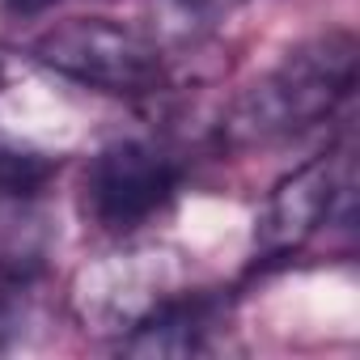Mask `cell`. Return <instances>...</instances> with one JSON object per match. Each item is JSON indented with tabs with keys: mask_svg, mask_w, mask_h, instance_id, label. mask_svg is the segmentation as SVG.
Returning <instances> with one entry per match:
<instances>
[{
	"mask_svg": "<svg viewBox=\"0 0 360 360\" xmlns=\"http://www.w3.org/2000/svg\"><path fill=\"white\" fill-rule=\"evenodd\" d=\"M34 60L77 85L119 98L157 94L165 85L161 43L115 18H68L47 26L34 39Z\"/></svg>",
	"mask_w": 360,
	"mask_h": 360,
	"instance_id": "2",
	"label": "cell"
},
{
	"mask_svg": "<svg viewBox=\"0 0 360 360\" xmlns=\"http://www.w3.org/2000/svg\"><path fill=\"white\" fill-rule=\"evenodd\" d=\"M238 5H246V0H153L157 18H165V26L178 30V34L212 30V26L225 22Z\"/></svg>",
	"mask_w": 360,
	"mask_h": 360,
	"instance_id": "6",
	"label": "cell"
},
{
	"mask_svg": "<svg viewBox=\"0 0 360 360\" xmlns=\"http://www.w3.org/2000/svg\"><path fill=\"white\" fill-rule=\"evenodd\" d=\"M217 330V305L204 292H169L148 305L119 339L131 356H195L208 352Z\"/></svg>",
	"mask_w": 360,
	"mask_h": 360,
	"instance_id": "5",
	"label": "cell"
},
{
	"mask_svg": "<svg viewBox=\"0 0 360 360\" xmlns=\"http://www.w3.org/2000/svg\"><path fill=\"white\" fill-rule=\"evenodd\" d=\"M56 5H60V0H5V13L9 18H43Z\"/></svg>",
	"mask_w": 360,
	"mask_h": 360,
	"instance_id": "7",
	"label": "cell"
},
{
	"mask_svg": "<svg viewBox=\"0 0 360 360\" xmlns=\"http://www.w3.org/2000/svg\"><path fill=\"white\" fill-rule=\"evenodd\" d=\"M183 187L174 153L148 140H115L98 148L81 178V208L106 233H131L157 221Z\"/></svg>",
	"mask_w": 360,
	"mask_h": 360,
	"instance_id": "4",
	"label": "cell"
},
{
	"mask_svg": "<svg viewBox=\"0 0 360 360\" xmlns=\"http://www.w3.org/2000/svg\"><path fill=\"white\" fill-rule=\"evenodd\" d=\"M356 89V34L326 30L292 47L229 106L221 136L233 148L276 144L326 123Z\"/></svg>",
	"mask_w": 360,
	"mask_h": 360,
	"instance_id": "1",
	"label": "cell"
},
{
	"mask_svg": "<svg viewBox=\"0 0 360 360\" xmlns=\"http://www.w3.org/2000/svg\"><path fill=\"white\" fill-rule=\"evenodd\" d=\"M356 195V153L352 136L292 169L288 178L271 187L255 217V255L284 259L297 255L305 242H314L326 225L347 221Z\"/></svg>",
	"mask_w": 360,
	"mask_h": 360,
	"instance_id": "3",
	"label": "cell"
},
{
	"mask_svg": "<svg viewBox=\"0 0 360 360\" xmlns=\"http://www.w3.org/2000/svg\"><path fill=\"white\" fill-rule=\"evenodd\" d=\"M5 72H9V56L0 51V81H5Z\"/></svg>",
	"mask_w": 360,
	"mask_h": 360,
	"instance_id": "8",
	"label": "cell"
}]
</instances>
